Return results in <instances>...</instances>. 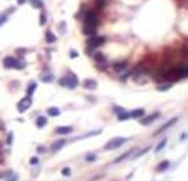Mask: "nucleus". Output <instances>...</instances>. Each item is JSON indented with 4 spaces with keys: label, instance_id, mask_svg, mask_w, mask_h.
Instances as JSON below:
<instances>
[{
    "label": "nucleus",
    "instance_id": "f257e3e1",
    "mask_svg": "<svg viewBox=\"0 0 188 181\" xmlns=\"http://www.w3.org/2000/svg\"><path fill=\"white\" fill-rule=\"evenodd\" d=\"M59 84H61V85H65L67 88H74V87H77V84H78V77H77L75 74H73V73H68L64 78L59 80Z\"/></svg>",
    "mask_w": 188,
    "mask_h": 181
},
{
    "label": "nucleus",
    "instance_id": "f03ea898",
    "mask_svg": "<svg viewBox=\"0 0 188 181\" xmlns=\"http://www.w3.org/2000/svg\"><path fill=\"white\" fill-rule=\"evenodd\" d=\"M187 65H179V67H175L172 68L169 73H168V77L171 75L174 80H179V78H185L187 77Z\"/></svg>",
    "mask_w": 188,
    "mask_h": 181
},
{
    "label": "nucleus",
    "instance_id": "7ed1b4c3",
    "mask_svg": "<svg viewBox=\"0 0 188 181\" xmlns=\"http://www.w3.org/2000/svg\"><path fill=\"white\" fill-rule=\"evenodd\" d=\"M126 138H113L111 141H109L106 145H104V149L106 151H110V149H117L123 146V144H126Z\"/></svg>",
    "mask_w": 188,
    "mask_h": 181
},
{
    "label": "nucleus",
    "instance_id": "20e7f679",
    "mask_svg": "<svg viewBox=\"0 0 188 181\" xmlns=\"http://www.w3.org/2000/svg\"><path fill=\"white\" fill-rule=\"evenodd\" d=\"M106 42V38L104 36H90L87 43H88V48L90 49H94V48H99Z\"/></svg>",
    "mask_w": 188,
    "mask_h": 181
},
{
    "label": "nucleus",
    "instance_id": "39448f33",
    "mask_svg": "<svg viewBox=\"0 0 188 181\" xmlns=\"http://www.w3.org/2000/svg\"><path fill=\"white\" fill-rule=\"evenodd\" d=\"M31 106H32V96L23 97V99L19 100V103H17V110H19L20 113H23V112H26Z\"/></svg>",
    "mask_w": 188,
    "mask_h": 181
},
{
    "label": "nucleus",
    "instance_id": "423d86ee",
    "mask_svg": "<svg viewBox=\"0 0 188 181\" xmlns=\"http://www.w3.org/2000/svg\"><path fill=\"white\" fill-rule=\"evenodd\" d=\"M85 25H90V26H97L99 25L97 15L94 13V12H88L85 15Z\"/></svg>",
    "mask_w": 188,
    "mask_h": 181
},
{
    "label": "nucleus",
    "instance_id": "0eeeda50",
    "mask_svg": "<svg viewBox=\"0 0 188 181\" xmlns=\"http://www.w3.org/2000/svg\"><path fill=\"white\" fill-rule=\"evenodd\" d=\"M161 115H159V113L158 112H155V113H152V115H149V116H146V118H143L142 120H140V123H142V125H151V123H153L158 118H159Z\"/></svg>",
    "mask_w": 188,
    "mask_h": 181
},
{
    "label": "nucleus",
    "instance_id": "6e6552de",
    "mask_svg": "<svg viewBox=\"0 0 188 181\" xmlns=\"http://www.w3.org/2000/svg\"><path fill=\"white\" fill-rule=\"evenodd\" d=\"M17 62H19V61H17L16 58H13V57H7V58H5V61H3V64H5L6 68H16Z\"/></svg>",
    "mask_w": 188,
    "mask_h": 181
},
{
    "label": "nucleus",
    "instance_id": "1a4fd4ad",
    "mask_svg": "<svg viewBox=\"0 0 188 181\" xmlns=\"http://www.w3.org/2000/svg\"><path fill=\"white\" fill-rule=\"evenodd\" d=\"M83 85H84V88H87V90H96L97 88V81L96 80H93V78H87V80H84V83H83Z\"/></svg>",
    "mask_w": 188,
    "mask_h": 181
},
{
    "label": "nucleus",
    "instance_id": "9d476101",
    "mask_svg": "<svg viewBox=\"0 0 188 181\" xmlns=\"http://www.w3.org/2000/svg\"><path fill=\"white\" fill-rule=\"evenodd\" d=\"M97 32V26H90V25H84L83 28V33L84 35H88V36H94Z\"/></svg>",
    "mask_w": 188,
    "mask_h": 181
},
{
    "label": "nucleus",
    "instance_id": "9b49d317",
    "mask_svg": "<svg viewBox=\"0 0 188 181\" xmlns=\"http://www.w3.org/2000/svg\"><path fill=\"white\" fill-rule=\"evenodd\" d=\"M55 132L58 135H68V133H71L73 132V128L71 126H59L55 129Z\"/></svg>",
    "mask_w": 188,
    "mask_h": 181
},
{
    "label": "nucleus",
    "instance_id": "f8f14e48",
    "mask_svg": "<svg viewBox=\"0 0 188 181\" xmlns=\"http://www.w3.org/2000/svg\"><path fill=\"white\" fill-rule=\"evenodd\" d=\"M62 146H65V139H59V141H57V142H54L52 144V152H58Z\"/></svg>",
    "mask_w": 188,
    "mask_h": 181
},
{
    "label": "nucleus",
    "instance_id": "ddd939ff",
    "mask_svg": "<svg viewBox=\"0 0 188 181\" xmlns=\"http://www.w3.org/2000/svg\"><path fill=\"white\" fill-rule=\"evenodd\" d=\"M129 115H130V118L139 119V118H142V116L145 115V109H136V110H133L132 113H129Z\"/></svg>",
    "mask_w": 188,
    "mask_h": 181
},
{
    "label": "nucleus",
    "instance_id": "4468645a",
    "mask_svg": "<svg viewBox=\"0 0 188 181\" xmlns=\"http://www.w3.org/2000/svg\"><path fill=\"white\" fill-rule=\"evenodd\" d=\"M94 58H96V61H97L99 64L101 62V67H103V68H104V65L107 64V59H106V57H104V55H103L101 52H97L96 55H94Z\"/></svg>",
    "mask_w": 188,
    "mask_h": 181
},
{
    "label": "nucleus",
    "instance_id": "2eb2a0df",
    "mask_svg": "<svg viewBox=\"0 0 188 181\" xmlns=\"http://www.w3.org/2000/svg\"><path fill=\"white\" fill-rule=\"evenodd\" d=\"M45 39H46V42H48V43H54V42L57 41V36H55L51 31H46V33H45Z\"/></svg>",
    "mask_w": 188,
    "mask_h": 181
},
{
    "label": "nucleus",
    "instance_id": "dca6fc26",
    "mask_svg": "<svg viewBox=\"0 0 188 181\" xmlns=\"http://www.w3.org/2000/svg\"><path fill=\"white\" fill-rule=\"evenodd\" d=\"M169 168V161H162L158 167H156V171L158 172H163L165 170H168Z\"/></svg>",
    "mask_w": 188,
    "mask_h": 181
},
{
    "label": "nucleus",
    "instance_id": "f3484780",
    "mask_svg": "<svg viewBox=\"0 0 188 181\" xmlns=\"http://www.w3.org/2000/svg\"><path fill=\"white\" fill-rule=\"evenodd\" d=\"M132 152H133V149H129L127 152H125L123 155H120V156H119V158H117V160L114 161V164H119V162H122L123 160H126V158H127V156H129V155H130Z\"/></svg>",
    "mask_w": 188,
    "mask_h": 181
},
{
    "label": "nucleus",
    "instance_id": "a211bd4d",
    "mask_svg": "<svg viewBox=\"0 0 188 181\" xmlns=\"http://www.w3.org/2000/svg\"><path fill=\"white\" fill-rule=\"evenodd\" d=\"M177 120H178V119H177V118H174V119H171V120H169V122H167V123H165V125H163V126H162V128H161V129H159V130H158V132H156V135H158V133H159V132H162V130H165V129H167V128H169V126H172V125H174V123H175V122H177Z\"/></svg>",
    "mask_w": 188,
    "mask_h": 181
},
{
    "label": "nucleus",
    "instance_id": "6ab92c4d",
    "mask_svg": "<svg viewBox=\"0 0 188 181\" xmlns=\"http://www.w3.org/2000/svg\"><path fill=\"white\" fill-rule=\"evenodd\" d=\"M59 113H61V112H59L58 107H49V109H48V115H49V116H59Z\"/></svg>",
    "mask_w": 188,
    "mask_h": 181
},
{
    "label": "nucleus",
    "instance_id": "aec40b11",
    "mask_svg": "<svg viewBox=\"0 0 188 181\" xmlns=\"http://www.w3.org/2000/svg\"><path fill=\"white\" fill-rule=\"evenodd\" d=\"M126 67H127V64H126V62H117V64H114V65H113V68H114L116 71H120V70H125Z\"/></svg>",
    "mask_w": 188,
    "mask_h": 181
},
{
    "label": "nucleus",
    "instance_id": "412c9836",
    "mask_svg": "<svg viewBox=\"0 0 188 181\" xmlns=\"http://www.w3.org/2000/svg\"><path fill=\"white\" fill-rule=\"evenodd\" d=\"M159 92H167V90H169L171 88V83H165V84H158V87H156Z\"/></svg>",
    "mask_w": 188,
    "mask_h": 181
},
{
    "label": "nucleus",
    "instance_id": "4be33fe9",
    "mask_svg": "<svg viewBox=\"0 0 188 181\" xmlns=\"http://www.w3.org/2000/svg\"><path fill=\"white\" fill-rule=\"evenodd\" d=\"M45 125H46V118L39 116V118L36 119V126H38V128H43Z\"/></svg>",
    "mask_w": 188,
    "mask_h": 181
},
{
    "label": "nucleus",
    "instance_id": "5701e85b",
    "mask_svg": "<svg viewBox=\"0 0 188 181\" xmlns=\"http://www.w3.org/2000/svg\"><path fill=\"white\" fill-rule=\"evenodd\" d=\"M129 118H130V115H129V113H127L126 110L117 115V119H119V120H126V119H129Z\"/></svg>",
    "mask_w": 188,
    "mask_h": 181
},
{
    "label": "nucleus",
    "instance_id": "b1692460",
    "mask_svg": "<svg viewBox=\"0 0 188 181\" xmlns=\"http://www.w3.org/2000/svg\"><path fill=\"white\" fill-rule=\"evenodd\" d=\"M41 80H42V81H45V83H49V81H52V80H54V77H52L51 74H43V75L41 77Z\"/></svg>",
    "mask_w": 188,
    "mask_h": 181
},
{
    "label": "nucleus",
    "instance_id": "393cba45",
    "mask_svg": "<svg viewBox=\"0 0 188 181\" xmlns=\"http://www.w3.org/2000/svg\"><path fill=\"white\" fill-rule=\"evenodd\" d=\"M35 88H36V83H32V84H29V87H28V94H29V96H32V94H33Z\"/></svg>",
    "mask_w": 188,
    "mask_h": 181
},
{
    "label": "nucleus",
    "instance_id": "a878e982",
    "mask_svg": "<svg viewBox=\"0 0 188 181\" xmlns=\"http://www.w3.org/2000/svg\"><path fill=\"white\" fill-rule=\"evenodd\" d=\"M165 145H167V139H163V141H162V142H161V144L156 146V148H155V152H159V151H162Z\"/></svg>",
    "mask_w": 188,
    "mask_h": 181
},
{
    "label": "nucleus",
    "instance_id": "bb28decb",
    "mask_svg": "<svg viewBox=\"0 0 188 181\" xmlns=\"http://www.w3.org/2000/svg\"><path fill=\"white\" fill-rule=\"evenodd\" d=\"M31 5H32L33 7H36V9L42 6V3H41V0H31Z\"/></svg>",
    "mask_w": 188,
    "mask_h": 181
},
{
    "label": "nucleus",
    "instance_id": "cd10ccee",
    "mask_svg": "<svg viewBox=\"0 0 188 181\" xmlns=\"http://www.w3.org/2000/svg\"><path fill=\"white\" fill-rule=\"evenodd\" d=\"M85 161H87V162H88V161H90V162L96 161V155H94V154H90V155H87V156H85Z\"/></svg>",
    "mask_w": 188,
    "mask_h": 181
},
{
    "label": "nucleus",
    "instance_id": "c85d7f7f",
    "mask_svg": "<svg viewBox=\"0 0 188 181\" xmlns=\"http://www.w3.org/2000/svg\"><path fill=\"white\" fill-rule=\"evenodd\" d=\"M45 23H46V16H45V15H41V16H39V25L43 26Z\"/></svg>",
    "mask_w": 188,
    "mask_h": 181
},
{
    "label": "nucleus",
    "instance_id": "c756f323",
    "mask_svg": "<svg viewBox=\"0 0 188 181\" xmlns=\"http://www.w3.org/2000/svg\"><path fill=\"white\" fill-rule=\"evenodd\" d=\"M78 57V52L75 51V49H71L69 51V58H77Z\"/></svg>",
    "mask_w": 188,
    "mask_h": 181
},
{
    "label": "nucleus",
    "instance_id": "7c9ffc66",
    "mask_svg": "<svg viewBox=\"0 0 188 181\" xmlns=\"http://www.w3.org/2000/svg\"><path fill=\"white\" fill-rule=\"evenodd\" d=\"M113 110H114V113H117V115H119V113H122V112H125V109H122V107H119V106H114Z\"/></svg>",
    "mask_w": 188,
    "mask_h": 181
},
{
    "label": "nucleus",
    "instance_id": "2f4dec72",
    "mask_svg": "<svg viewBox=\"0 0 188 181\" xmlns=\"http://www.w3.org/2000/svg\"><path fill=\"white\" fill-rule=\"evenodd\" d=\"M62 175H67V177L71 175V171H69V168H64V170H62Z\"/></svg>",
    "mask_w": 188,
    "mask_h": 181
},
{
    "label": "nucleus",
    "instance_id": "473e14b6",
    "mask_svg": "<svg viewBox=\"0 0 188 181\" xmlns=\"http://www.w3.org/2000/svg\"><path fill=\"white\" fill-rule=\"evenodd\" d=\"M31 164H33V165H35V164H38V158H36V156H33L32 160H31Z\"/></svg>",
    "mask_w": 188,
    "mask_h": 181
},
{
    "label": "nucleus",
    "instance_id": "72a5a7b5",
    "mask_svg": "<svg viewBox=\"0 0 188 181\" xmlns=\"http://www.w3.org/2000/svg\"><path fill=\"white\" fill-rule=\"evenodd\" d=\"M45 151H46L45 146H39V148H38V152H45Z\"/></svg>",
    "mask_w": 188,
    "mask_h": 181
},
{
    "label": "nucleus",
    "instance_id": "f704fd0d",
    "mask_svg": "<svg viewBox=\"0 0 188 181\" xmlns=\"http://www.w3.org/2000/svg\"><path fill=\"white\" fill-rule=\"evenodd\" d=\"M17 180V177L16 175H12V178H9V180H6V181H16Z\"/></svg>",
    "mask_w": 188,
    "mask_h": 181
},
{
    "label": "nucleus",
    "instance_id": "c9c22d12",
    "mask_svg": "<svg viewBox=\"0 0 188 181\" xmlns=\"http://www.w3.org/2000/svg\"><path fill=\"white\" fill-rule=\"evenodd\" d=\"M5 22H6V16H3V17H0V25H2V23H5Z\"/></svg>",
    "mask_w": 188,
    "mask_h": 181
},
{
    "label": "nucleus",
    "instance_id": "e433bc0d",
    "mask_svg": "<svg viewBox=\"0 0 188 181\" xmlns=\"http://www.w3.org/2000/svg\"><path fill=\"white\" fill-rule=\"evenodd\" d=\"M25 2H26V0H17V3H19V5H23Z\"/></svg>",
    "mask_w": 188,
    "mask_h": 181
},
{
    "label": "nucleus",
    "instance_id": "4c0bfd02",
    "mask_svg": "<svg viewBox=\"0 0 188 181\" xmlns=\"http://www.w3.org/2000/svg\"><path fill=\"white\" fill-rule=\"evenodd\" d=\"M97 2H99L100 5H103V2H104V0H97Z\"/></svg>",
    "mask_w": 188,
    "mask_h": 181
}]
</instances>
